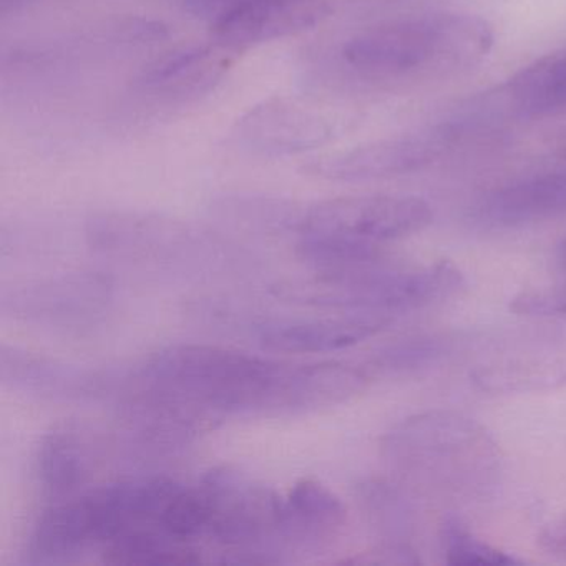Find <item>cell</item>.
<instances>
[{"instance_id":"ba28073f","label":"cell","mask_w":566,"mask_h":566,"mask_svg":"<svg viewBox=\"0 0 566 566\" xmlns=\"http://www.w3.org/2000/svg\"><path fill=\"white\" fill-rule=\"evenodd\" d=\"M114 283L101 273H75L35 281L2 294V311L15 319L49 326H84L111 306Z\"/></svg>"},{"instance_id":"4fadbf2b","label":"cell","mask_w":566,"mask_h":566,"mask_svg":"<svg viewBox=\"0 0 566 566\" xmlns=\"http://www.w3.org/2000/svg\"><path fill=\"white\" fill-rule=\"evenodd\" d=\"M224 49L188 45L155 59L134 82V94L155 105H185L213 91L230 67Z\"/></svg>"},{"instance_id":"d6986e66","label":"cell","mask_w":566,"mask_h":566,"mask_svg":"<svg viewBox=\"0 0 566 566\" xmlns=\"http://www.w3.org/2000/svg\"><path fill=\"white\" fill-rule=\"evenodd\" d=\"M510 101L525 118L566 111V51L545 55L522 69L509 84Z\"/></svg>"},{"instance_id":"ac0fdd59","label":"cell","mask_w":566,"mask_h":566,"mask_svg":"<svg viewBox=\"0 0 566 566\" xmlns=\"http://www.w3.org/2000/svg\"><path fill=\"white\" fill-rule=\"evenodd\" d=\"M88 545L94 542L82 499L55 503L35 522L29 538V562H64Z\"/></svg>"},{"instance_id":"6da1fadb","label":"cell","mask_w":566,"mask_h":566,"mask_svg":"<svg viewBox=\"0 0 566 566\" xmlns=\"http://www.w3.org/2000/svg\"><path fill=\"white\" fill-rule=\"evenodd\" d=\"M382 453L406 482L442 499H483L502 473L499 446L485 427L446 410L397 423L384 439Z\"/></svg>"},{"instance_id":"9a60e30c","label":"cell","mask_w":566,"mask_h":566,"mask_svg":"<svg viewBox=\"0 0 566 566\" xmlns=\"http://www.w3.org/2000/svg\"><path fill=\"white\" fill-rule=\"evenodd\" d=\"M366 386V373L349 364H286L277 389L274 416L316 412L339 406L363 392Z\"/></svg>"},{"instance_id":"7c38bea8","label":"cell","mask_w":566,"mask_h":566,"mask_svg":"<svg viewBox=\"0 0 566 566\" xmlns=\"http://www.w3.org/2000/svg\"><path fill=\"white\" fill-rule=\"evenodd\" d=\"M446 132L387 138L324 158L307 171L334 181H370L412 174L432 164L450 144Z\"/></svg>"},{"instance_id":"5bb4252c","label":"cell","mask_w":566,"mask_h":566,"mask_svg":"<svg viewBox=\"0 0 566 566\" xmlns=\"http://www.w3.org/2000/svg\"><path fill=\"white\" fill-rule=\"evenodd\" d=\"M566 214V171L536 175L480 198L473 207L476 223L489 228H518Z\"/></svg>"},{"instance_id":"5b68a950","label":"cell","mask_w":566,"mask_h":566,"mask_svg":"<svg viewBox=\"0 0 566 566\" xmlns=\"http://www.w3.org/2000/svg\"><path fill=\"white\" fill-rule=\"evenodd\" d=\"M200 489L210 509L207 535L247 563H273L271 548L284 543L283 496L230 469L211 470Z\"/></svg>"},{"instance_id":"603a6c76","label":"cell","mask_w":566,"mask_h":566,"mask_svg":"<svg viewBox=\"0 0 566 566\" xmlns=\"http://www.w3.org/2000/svg\"><path fill=\"white\" fill-rule=\"evenodd\" d=\"M440 542H442L443 555L450 565L510 566L522 563V559L473 535V532H470L455 516H447L443 520L440 526Z\"/></svg>"},{"instance_id":"83f0119b","label":"cell","mask_w":566,"mask_h":566,"mask_svg":"<svg viewBox=\"0 0 566 566\" xmlns=\"http://www.w3.org/2000/svg\"><path fill=\"white\" fill-rule=\"evenodd\" d=\"M241 2H244V0H185V6L193 14L205 15V18H210L211 21H214L218 15L223 14L228 9L234 8V6L241 4Z\"/></svg>"},{"instance_id":"9c48e42d","label":"cell","mask_w":566,"mask_h":566,"mask_svg":"<svg viewBox=\"0 0 566 566\" xmlns=\"http://www.w3.org/2000/svg\"><path fill=\"white\" fill-rule=\"evenodd\" d=\"M329 14L327 0H244L211 22V39L224 51H247L310 31Z\"/></svg>"},{"instance_id":"8992f818","label":"cell","mask_w":566,"mask_h":566,"mask_svg":"<svg viewBox=\"0 0 566 566\" xmlns=\"http://www.w3.org/2000/svg\"><path fill=\"white\" fill-rule=\"evenodd\" d=\"M87 238L92 250L111 260L158 270L203 268L220 248L187 224L137 213L95 214Z\"/></svg>"},{"instance_id":"3957f363","label":"cell","mask_w":566,"mask_h":566,"mask_svg":"<svg viewBox=\"0 0 566 566\" xmlns=\"http://www.w3.org/2000/svg\"><path fill=\"white\" fill-rule=\"evenodd\" d=\"M284 364L208 344H177L138 374L145 389L213 416H270Z\"/></svg>"},{"instance_id":"52a82bcc","label":"cell","mask_w":566,"mask_h":566,"mask_svg":"<svg viewBox=\"0 0 566 566\" xmlns=\"http://www.w3.org/2000/svg\"><path fill=\"white\" fill-rule=\"evenodd\" d=\"M432 218V207L422 198L364 195L313 205L301 211L296 231L379 247L384 241L422 231Z\"/></svg>"},{"instance_id":"4316f807","label":"cell","mask_w":566,"mask_h":566,"mask_svg":"<svg viewBox=\"0 0 566 566\" xmlns=\"http://www.w3.org/2000/svg\"><path fill=\"white\" fill-rule=\"evenodd\" d=\"M538 543L549 555L566 558V512L559 513L543 526Z\"/></svg>"},{"instance_id":"277c9868","label":"cell","mask_w":566,"mask_h":566,"mask_svg":"<svg viewBox=\"0 0 566 566\" xmlns=\"http://www.w3.org/2000/svg\"><path fill=\"white\" fill-rule=\"evenodd\" d=\"M463 274L450 261L400 264L374 258L357 266L316 271L311 280L276 287V296L310 306L386 313L417 310L453 296Z\"/></svg>"},{"instance_id":"f546056e","label":"cell","mask_w":566,"mask_h":566,"mask_svg":"<svg viewBox=\"0 0 566 566\" xmlns=\"http://www.w3.org/2000/svg\"><path fill=\"white\" fill-rule=\"evenodd\" d=\"M559 260H562V263L566 266V238L562 241V244H559Z\"/></svg>"},{"instance_id":"d4e9b609","label":"cell","mask_w":566,"mask_h":566,"mask_svg":"<svg viewBox=\"0 0 566 566\" xmlns=\"http://www.w3.org/2000/svg\"><path fill=\"white\" fill-rule=\"evenodd\" d=\"M453 340L447 336H419L399 340L380 350L374 366L386 373H409L449 356Z\"/></svg>"},{"instance_id":"8fae6325","label":"cell","mask_w":566,"mask_h":566,"mask_svg":"<svg viewBox=\"0 0 566 566\" xmlns=\"http://www.w3.org/2000/svg\"><path fill=\"white\" fill-rule=\"evenodd\" d=\"M390 323V314L344 311L334 317H264L253 329L264 349L316 354L356 346L382 333Z\"/></svg>"},{"instance_id":"f1b7e54d","label":"cell","mask_w":566,"mask_h":566,"mask_svg":"<svg viewBox=\"0 0 566 566\" xmlns=\"http://www.w3.org/2000/svg\"><path fill=\"white\" fill-rule=\"evenodd\" d=\"M29 0H0V14L9 15L11 12L24 8Z\"/></svg>"},{"instance_id":"2e32d148","label":"cell","mask_w":566,"mask_h":566,"mask_svg":"<svg viewBox=\"0 0 566 566\" xmlns=\"http://www.w3.org/2000/svg\"><path fill=\"white\" fill-rule=\"evenodd\" d=\"M2 379L15 389L51 399L98 396L111 379L92 370L75 369L18 347H2Z\"/></svg>"},{"instance_id":"cb8c5ba5","label":"cell","mask_w":566,"mask_h":566,"mask_svg":"<svg viewBox=\"0 0 566 566\" xmlns=\"http://www.w3.org/2000/svg\"><path fill=\"white\" fill-rule=\"evenodd\" d=\"M210 523V509L207 496L198 490H185L181 486L170 502L161 510L157 525L171 538L190 543L191 539L207 535Z\"/></svg>"},{"instance_id":"44dd1931","label":"cell","mask_w":566,"mask_h":566,"mask_svg":"<svg viewBox=\"0 0 566 566\" xmlns=\"http://www.w3.org/2000/svg\"><path fill=\"white\" fill-rule=\"evenodd\" d=\"M39 482L52 496L69 495L81 485L85 460L71 432L54 430L42 439L38 450Z\"/></svg>"},{"instance_id":"30bf717a","label":"cell","mask_w":566,"mask_h":566,"mask_svg":"<svg viewBox=\"0 0 566 566\" xmlns=\"http://www.w3.org/2000/svg\"><path fill=\"white\" fill-rule=\"evenodd\" d=\"M329 137V124L321 115L284 98H270L251 108L231 130L234 148L268 158L313 150Z\"/></svg>"},{"instance_id":"7402d4cb","label":"cell","mask_w":566,"mask_h":566,"mask_svg":"<svg viewBox=\"0 0 566 566\" xmlns=\"http://www.w3.org/2000/svg\"><path fill=\"white\" fill-rule=\"evenodd\" d=\"M357 492L370 523L389 539L387 545H409L413 510L403 493L384 480H367L360 483Z\"/></svg>"},{"instance_id":"7a4b0ae2","label":"cell","mask_w":566,"mask_h":566,"mask_svg":"<svg viewBox=\"0 0 566 566\" xmlns=\"http://www.w3.org/2000/svg\"><path fill=\"white\" fill-rule=\"evenodd\" d=\"M493 44L492 25L479 15H420L359 32L343 59L367 77H447L482 64Z\"/></svg>"},{"instance_id":"ffe728a7","label":"cell","mask_w":566,"mask_h":566,"mask_svg":"<svg viewBox=\"0 0 566 566\" xmlns=\"http://www.w3.org/2000/svg\"><path fill=\"white\" fill-rule=\"evenodd\" d=\"M105 562L111 565H188L201 556L190 543L171 538L167 533L135 528L108 543Z\"/></svg>"},{"instance_id":"484cf974","label":"cell","mask_w":566,"mask_h":566,"mask_svg":"<svg viewBox=\"0 0 566 566\" xmlns=\"http://www.w3.org/2000/svg\"><path fill=\"white\" fill-rule=\"evenodd\" d=\"M510 311L520 316H566V281L522 291L510 301Z\"/></svg>"},{"instance_id":"e0dca14e","label":"cell","mask_w":566,"mask_h":566,"mask_svg":"<svg viewBox=\"0 0 566 566\" xmlns=\"http://www.w3.org/2000/svg\"><path fill=\"white\" fill-rule=\"evenodd\" d=\"M346 518L336 493L316 480H301L284 496L283 542L306 545L333 538Z\"/></svg>"}]
</instances>
